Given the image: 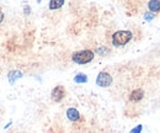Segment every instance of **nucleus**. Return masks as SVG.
Returning a JSON list of instances; mask_svg holds the SVG:
<instances>
[{"label":"nucleus","mask_w":160,"mask_h":133,"mask_svg":"<svg viewBox=\"0 0 160 133\" xmlns=\"http://www.w3.org/2000/svg\"><path fill=\"white\" fill-rule=\"evenodd\" d=\"M132 37L133 35L131 31H126V30L117 31L112 35V44L115 47H123L132 39Z\"/></svg>","instance_id":"nucleus-1"},{"label":"nucleus","mask_w":160,"mask_h":133,"mask_svg":"<svg viewBox=\"0 0 160 133\" xmlns=\"http://www.w3.org/2000/svg\"><path fill=\"white\" fill-rule=\"evenodd\" d=\"M94 57L95 56H94V52L92 51H90V49H82V51L73 53L72 59L77 64H88V63H90L94 59Z\"/></svg>","instance_id":"nucleus-2"},{"label":"nucleus","mask_w":160,"mask_h":133,"mask_svg":"<svg viewBox=\"0 0 160 133\" xmlns=\"http://www.w3.org/2000/svg\"><path fill=\"white\" fill-rule=\"evenodd\" d=\"M112 81H113L112 76L110 75L107 72H100L98 78H96V84L100 88H108L112 84Z\"/></svg>","instance_id":"nucleus-3"},{"label":"nucleus","mask_w":160,"mask_h":133,"mask_svg":"<svg viewBox=\"0 0 160 133\" xmlns=\"http://www.w3.org/2000/svg\"><path fill=\"white\" fill-rule=\"evenodd\" d=\"M64 96H65V89H64V86H62V85L56 86V88L52 90V93H51V97H52V100H53L54 102H60V101L64 99Z\"/></svg>","instance_id":"nucleus-4"},{"label":"nucleus","mask_w":160,"mask_h":133,"mask_svg":"<svg viewBox=\"0 0 160 133\" xmlns=\"http://www.w3.org/2000/svg\"><path fill=\"white\" fill-rule=\"evenodd\" d=\"M67 117H68L69 121H72V122H77V121H79L80 120V114L77 109L70 107V109L67 110Z\"/></svg>","instance_id":"nucleus-5"},{"label":"nucleus","mask_w":160,"mask_h":133,"mask_svg":"<svg viewBox=\"0 0 160 133\" xmlns=\"http://www.w3.org/2000/svg\"><path fill=\"white\" fill-rule=\"evenodd\" d=\"M22 76H23V74H22V72H20V70H11L8 74V79H9V83L10 84H15L16 80L21 79Z\"/></svg>","instance_id":"nucleus-6"},{"label":"nucleus","mask_w":160,"mask_h":133,"mask_svg":"<svg viewBox=\"0 0 160 133\" xmlns=\"http://www.w3.org/2000/svg\"><path fill=\"white\" fill-rule=\"evenodd\" d=\"M143 97H144V91H143L142 89H136V90H133V91L131 93L129 100L133 101V102H138Z\"/></svg>","instance_id":"nucleus-7"},{"label":"nucleus","mask_w":160,"mask_h":133,"mask_svg":"<svg viewBox=\"0 0 160 133\" xmlns=\"http://www.w3.org/2000/svg\"><path fill=\"white\" fill-rule=\"evenodd\" d=\"M148 8L152 13H159L160 11V0H150L148 3Z\"/></svg>","instance_id":"nucleus-8"},{"label":"nucleus","mask_w":160,"mask_h":133,"mask_svg":"<svg viewBox=\"0 0 160 133\" xmlns=\"http://www.w3.org/2000/svg\"><path fill=\"white\" fill-rule=\"evenodd\" d=\"M65 0H49V9L51 10H58L64 5Z\"/></svg>","instance_id":"nucleus-9"},{"label":"nucleus","mask_w":160,"mask_h":133,"mask_svg":"<svg viewBox=\"0 0 160 133\" xmlns=\"http://www.w3.org/2000/svg\"><path fill=\"white\" fill-rule=\"evenodd\" d=\"M74 81L78 83V84H84V83L88 81V76L85 75V74H82V73H80V74L74 76Z\"/></svg>","instance_id":"nucleus-10"},{"label":"nucleus","mask_w":160,"mask_h":133,"mask_svg":"<svg viewBox=\"0 0 160 133\" xmlns=\"http://www.w3.org/2000/svg\"><path fill=\"white\" fill-rule=\"evenodd\" d=\"M108 52H110V49H108L107 47H103V46H101V47H99V48L96 49V53H98L99 56H106Z\"/></svg>","instance_id":"nucleus-11"},{"label":"nucleus","mask_w":160,"mask_h":133,"mask_svg":"<svg viewBox=\"0 0 160 133\" xmlns=\"http://www.w3.org/2000/svg\"><path fill=\"white\" fill-rule=\"evenodd\" d=\"M144 19L147 20V21H152V20L154 19V15L152 13H145L144 14Z\"/></svg>","instance_id":"nucleus-12"},{"label":"nucleus","mask_w":160,"mask_h":133,"mask_svg":"<svg viewBox=\"0 0 160 133\" xmlns=\"http://www.w3.org/2000/svg\"><path fill=\"white\" fill-rule=\"evenodd\" d=\"M142 130H143V126H142V125H138L137 127H134V128L131 131V133H140Z\"/></svg>","instance_id":"nucleus-13"},{"label":"nucleus","mask_w":160,"mask_h":133,"mask_svg":"<svg viewBox=\"0 0 160 133\" xmlns=\"http://www.w3.org/2000/svg\"><path fill=\"white\" fill-rule=\"evenodd\" d=\"M23 13H25V15H26V16H28V15L31 14V9H30V6H28V5H26V6H25Z\"/></svg>","instance_id":"nucleus-14"},{"label":"nucleus","mask_w":160,"mask_h":133,"mask_svg":"<svg viewBox=\"0 0 160 133\" xmlns=\"http://www.w3.org/2000/svg\"><path fill=\"white\" fill-rule=\"evenodd\" d=\"M2 21H4V13L0 10V23H1Z\"/></svg>","instance_id":"nucleus-15"},{"label":"nucleus","mask_w":160,"mask_h":133,"mask_svg":"<svg viewBox=\"0 0 160 133\" xmlns=\"http://www.w3.org/2000/svg\"><path fill=\"white\" fill-rule=\"evenodd\" d=\"M37 1H38V3H41V1H42V0H37Z\"/></svg>","instance_id":"nucleus-16"}]
</instances>
